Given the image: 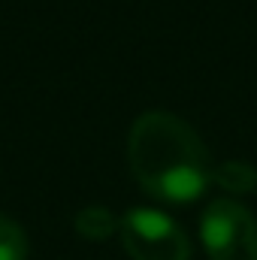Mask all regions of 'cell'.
I'll use <instances>...</instances> for the list:
<instances>
[{
	"instance_id": "1",
	"label": "cell",
	"mask_w": 257,
	"mask_h": 260,
	"mask_svg": "<svg viewBox=\"0 0 257 260\" xmlns=\"http://www.w3.org/2000/svg\"><path fill=\"white\" fill-rule=\"evenodd\" d=\"M127 160L136 182L164 203H191L212 179L209 154L194 127L160 109H151L133 121Z\"/></svg>"
},
{
	"instance_id": "2",
	"label": "cell",
	"mask_w": 257,
	"mask_h": 260,
	"mask_svg": "<svg viewBox=\"0 0 257 260\" xmlns=\"http://www.w3.org/2000/svg\"><path fill=\"white\" fill-rule=\"evenodd\" d=\"M209 260H257V221L233 200H212L200 218Z\"/></svg>"
},
{
	"instance_id": "3",
	"label": "cell",
	"mask_w": 257,
	"mask_h": 260,
	"mask_svg": "<svg viewBox=\"0 0 257 260\" xmlns=\"http://www.w3.org/2000/svg\"><path fill=\"white\" fill-rule=\"evenodd\" d=\"M121 242L133 260H188L191 245L188 236L154 209H130L121 218Z\"/></svg>"
},
{
	"instance_id": "4",
	"label": "cell",
	"mask_w": 257,
	"mask_h": 260,
	"mask_svg": "<svg viewBox=\"0 0 257 260\" xmlns=\"http://www.w3.org/2000/svg\"><path fill=\"white\" fill-rule=\"evenodd\" d=\"M212 182L233 194H251L257 191V170L245 160H224L212 167Z\"/></svg>"
},
{
	"instance_id": "5",
	"label": "cell",
	"mask_w": 257,
	"mask_h": 260,
	"mask_svg": "<svg viewBox=\"0 0 257 260\" xmlns=\"http://www.w3.org/2000/svg\"><path fill=\"white\" fill-rule=\"evenodd\" d=\"M121 224L115 221V215L106 206H85L76 215V233L85 239H106L118 230Z\"/></svg>"
},
{
	"instance_id": "6",
	"label": "cell",
	"mask_w": 257,
	"mask_h": 260,
	"mask_svg": "<svg viewBox=\"0 0 257 260\" xmlns=\"http://www.w3.org/2000/svg\"><path fill=\"white\" fill-rule=\"evenodd\" d=\"M0 260H27V236L6 215H0Z\"/></svg>"
}]
</instances>
